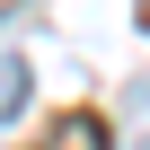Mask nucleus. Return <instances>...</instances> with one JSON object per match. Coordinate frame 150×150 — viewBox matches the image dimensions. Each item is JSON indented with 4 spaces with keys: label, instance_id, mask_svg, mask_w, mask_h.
Returning <instances> with one entry per match:
<instances>
[{
    "label": "nucleus",
    "instance_id": "f03ea898",
    "mask_svg": "<svg viewBox=\"0 0 150 150\" xmlns=\"http://www.w3.org/2000/svg\"><path fill=\"white\" fill-rule=\"evenodd\" d=\"M53 150H106V132H97V115H71V124L53 132Z\"/></svg>",
    "mask_w": 150,
    "mask_h": 150
},
{
    "label": "nucleus",
    "instance_id": "f257e3e1",
    "mask_svg": "<svg viewBox=\"0 0 150 150\" xmlns=\"http://www.w3.org/2000/svg\"><path fill=\"white\" fill-rule=\"evenodd\" d=\"M18 106H27V62H18V53H0V124H9Z\"/></svg>",
    "mask_w": 150,
    "mask_h": 150
}]
</instances>
